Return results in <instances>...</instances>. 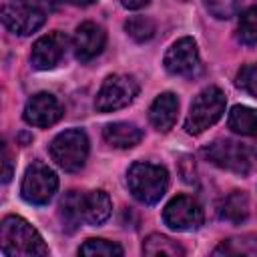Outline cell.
<instances>
[{"mask_svg": "<svg viewBox=\"0 0 257 257\" xmlns=\"http://www.w3.org/2000/svg\"><path fill=\"white\" fill-rule=\"evenodd\" d=\"M203 155L207 161H211L213 165H217L219 169L237 173V175H247L251 169V161H249V151L239 145L237 141L231 139H217L211 145H207L203 149Z\"/></svg>", "mask_w": 257, "mask_h": 257, "instance_id": "ba28073f", "label": "cell"}, {"mask_svg": "<svg viewBox=\"0 0 257 257\" xmlns=\"http://www.w3.org/2000/svg\"><path fill=\"white\" fill-rule=\"evenodd\" d=\"M50 157L60 169L68 173L80 171L88 159L86 133L82 128H68L58 133L50 143Z\"/></svg>", "mask_w": 257, "mask_h": 257, "instance_id": "277c9868", "label": "cell"}, {"mask_svg": "<svg viewBox=\"0 0 257 257\" xmlns=\"http://www.w3.org/2000/svg\"><path fill=\"white\" fill-rule=\"evenodd\" d=\"M82 193L78 191H68L58 205V217L62 223V229L66 233H74L80 227V221H84V211H82Z\"/></svg>", "mask_w": 257, "mask_h": 257, "instance_id": "e0dca14e", "label": "cell"}, {"mask_svg": "<svg viewBox=\"0 0 257 257\" xmlns=\"http://www.w3.org/2000/svg\"><path fill=\"white\" fill-rule=\"evenodd\" d=\"M68 4H72V6H80V8H84V6H90V4H94L96 0H66Z\"/></svg>", "mask_w": 257, "mask_h": 257, "instance_id": "83f0119b", "label": "cell"}, {"mask_svg": "<svg viewBox=\"0 0 257 257\" xmlns=\"http://www.w3.org/2000/svg\"><path fill=\"white\" fill-rule=\"evenodd\" d=\"M104 44H106V32L96 22H82L76 28L74 38H72L74 56L80 62H86V60H92L94 56H98L102 52Z\"/></svg>", "mask_w": 257, "mask_h": 257, "instance_id": "4fadbf2b", "label": "cell"}, {"mask_svg": "<svg viewBox=\"0 0 257 257\" xmlns=\"http://www.w3.org/2000/svg\"><path fill=\"white\" fill-rule=\"evenodd\" d=\"M255 153H257V149H255Z\"/></svg>", "mask_w": 257, "mask_h": 257, "instance_id": "f546056e", "label": "cell"}, {"mask_svg": "<svg viewBox=\"0 0 257 257\" xmlns=\"http://www.w3.org/2000/svg\"><path fill=\"white\" fill-rule=\"evenodd\" d=\"M82 211H84V221L88 225H102L112 213L110 197L102 189L90 191L82 197Z\"/></svg>", "mask_w": 257, "mask_h": 257, "instance_id": "2e32d148", "label": "cell"}, {"mask_svg": "<svg viewBox=\"0 0 257 257\" xmlns=\"http://www.w3.org/2000/svg\"><path fill=\"white\" fill-rule=\"evenodd\" d=\"M219 217L223 221L233 223V225L243 223L249 217V197H247V193H243V191L229 193L219 203Z\"/></svg>", "mask_w": 257, "mask_h": 257, "instance_id": "ac0fdd59", "label": "cell"}, {"mask_svg": "<svg viewBox=\"0 0 257 257\" xmlns=\"http://www.w3.org/2000/svg\"><path fill=\"white\" fill-rule=\"evenodd\" d=\"M122 253L124 251L120 245L106 239H86L78 249V255H88V257H120Z\"/></svg>", "mask_w": 257, "mask_h": 257, "instance_id": "44dd1931", "label": "cell"}, {"mask_svg": "<svg viewBox=\"0 0 257 257\" xmlns=\"http://www.w3.org/2000/svg\"><path fill=\"white\" fill-rule=\"evenodd\" d=\"M227 124L237 135L257 137V110L251 106L235 104L227 116Z\"/></svg>", "mask_w": 257, "mask_h": 257, "instance_id": "d6986e66", "label": "cell"}, {"mask_svg": "<svg viewBox=\"0 0 257 257\" xmlns=\"http://www.w3.org/2000/svg\"><path fill=\"white\" fill-rule=\"evenodd\" d=\"M124 30H126V34H128L133 40H137V42H147V40H151V38L155 36L157 26H155V22H153L151 18H147V16H133V18H128V20L124 22Z\"/></svg>", "mask_w": 257, "mask_h": 257, "instance_id": "7402d4cb", "label": "cell"}, {"mask_svg": "<svg viewBox=\"0 0 257 257\" xmlns=\"http://www.w3.org/2000/svg\"><path fill=\"white\" fill-rule=\"evenodd\" d=\"M143 253L149 257H159V255H167V257H181L185 255V249L173 241L167 235L161 233H153L143 241Z\"/></svg>", "mask_w": 257, "mask_h": 257, "instance_id": "ffe728a7", "label": "cell"}, {"mask_svg": "<svg viewBox=\"0 0 257 257\" xmlns=\"http://www.w3.org/2000/svg\"><path fill=\"white\" fill-rule=\"evenodd\" d=\"M0 18H2V24L12 34H18V36H28V34L36 32L46 22L44 10L28 0L4 2L2 10H0Z\"/></svg>", "mask_w": 257, "mask_h": 257, "instance_id": "52a82bcc", "label": "cell"}, {"mask_svg": "<svg viewBox=\"0 0 257 257\" xmlns=\"http://www.w3.org/2000/svg\"><path fill=\"white\" fill-rule=\"evenodd\" d=\"M225 104H227V98L221 88L217 86L203 88L189 106V114L185 118V131L189 135H201L223 116Z\"/></svg>", "mask_w": 257, "mask_h": 257, "instance_id": "3957f363", "label": "cell"}, {"mask_svg": "<svg viewBox=\"0 0 257 257\" xmlns=\"http://www.w3.org/2000/svg\"><path fill=\"white\" fill-rule=\"evenodd\" d=\"M102 137L114 149H133L143 141V131L133 122H110L102 128Z\"/></svg>", "mask_w": 257, "mask_h": 257, "instance_id": "9a60e30c", "label": "cell"}, {"mask_svg": "<svg viewBox=\"0 0 257 257\" xmlns=\"http://www.w3.org/2000/svg\"><path fill=\"white\" fill-rule=\"evenodd\" d=\"M139 94V82L131 74H110L104 78L100 90L96 92L94 106L98 112H112L128 106Z\"/></svg>", "mask_w": 257, "mask_h": 257, "instance_id": "5b68a950", "label": "cell"}, {"mask_svg": "<svg viewBox=\"0 0 257 257\" xmlns=\"http://www.w3.org/2000/svg\"><path fill=\"white\" fill-rule=\"evenodd\" d=\"M126 185L131 195L143 205H155L163 199L169 187V171L163 165L137 161L126 171Z\"/></svg>", "mask_w": 257, "mask_h": 257, "instance_id": "7a4b0ae2", "label": "cell"}, {"mask_svg": "<svg viewBox=\"0 0 257 257\" xmlns=\"http://www.w3.org/2000/svg\"><path fill=\"white\" fill-rule=\"evenodd\" d=\"M62 114H64L62 104L50 92L32 94L24 106V120L28 124L40 126V128H48V126L56 124L62 118Z\"/></svg>", "mask_w": 257, "mask_h": 257, "instance_id": "8fae6325", "label": "cell"}, {"mask_svg": "<svg viewBox=\"0 0 257 257\" xmlns=\"http://www.w3.org/2000/svg\"><path fill=\"white\" fill-rule=\"evenodd\" d=\"M203 209L197 199L189 195L173 197L163 209V221L173 231H195L203 225Z\"/></svg>", "mask_w": 257, "mask_h": 257, "instance_id": "9c48e42d", "label": "cell"}, {"mask_svg": "<svg viewBox=\"0 0 257 257\" xmlns=\"http://www.w3.org/2000/svg\"><path fill=\"white\" fill-rule=\"evenodd\" d=\"M241 4H243V0H205V8L217 20H229V18H233L239 12Z\"/></svg>", "mask_w": 257, "mask_h": 257, "instance_id": "cb8c5ba5", "label": "cell"}, {"mask_svg": "<svg viewBox=\"0 0 257 257\" xmlns=\"http://www.w3.org/2000/svg\"><path fill=\"white\" fill-rule=\"evenodd\" d=\"M237 86L257 98V64H247L237 74Z\"/></svg>", "mask_w": 257, "mask_h": 257, "instance_id": "d4e9b609", "label": "cell"}, {"mask_svg": "<svg viewBox=\"0 0 257 257\" xmlns=\"http://www.w3.org/2000/svg\"><path fill=\"white\" fill-rule=\"evenodd\" d=\"M177 112H179V98H177V94L161 92L153 100V104L149 108V120H151V124L157 131L167 133L177 122Z\"/></svg>", "mask_w": 257, "mask_h": 257, "instance_id": "5bb4252c", "label": "cell"}, {"mask_svg": "<svg viewBox=\"0 0 257 257\" xmlns=\"http://www.w3.org/2000/svg\"><path fill=\"white\" fill-rule=\"evenodd\" d=\"M56 189H58L56 173L42 161H34L24 173L20 195L30 205H46L54 197Z\"/></svg>", "mask_w": 257, "mask_h": 257, "instance_id": "8992f818", "label": "cell"}, {"mask_svg": "<svg viewBox=\"0 0 257 257\" xmlns=\"http://www.w3.org/2000/svg\"><path fill=\"white\" fill-rule=\"evenodd\" d=\"M40 2H52V0H40Z\"/></svg>", "mask_w": 257, "mask_h": 257, "instance_id": "f1b7e54d", "label": "cell"}, {"mask_svg": "<svg viewBox=\"0 0 257 257\" xmlns=\"http://www.w3.org/2000/svg\"><path fill=\"white\" fill-rule=\"evenodd\" d=\"M10 179H12V161H10V155H8L6 147H4V171H2V181L8 183Z\"/></svg>", "mask_w": 257, "mask_h": 257, "instance_id": "484cf974", "label": "cell"}, {"mask_svg": "<svg viewBox=\"0 0 257 257\" xmlns=\"http://www.w3.org/2000/svg\"><path fill=\"white\" fill-rule=\"evenodd\" d=\"M68 46V38L62 32H50L40 36L34 44H32V52H30V62L36 70H50L54 68L60 58L64 56Z\"/></svg>", "mask_w": 257, "mask_h": 257, "instance_id": "7c38bea8", "label": "cell"}, {"mask_svg": "<svg viewBox=\"0 0 257 257\" xmlns=\"http://www.w3.org/2000/svg\"><path fill=\"white\" fill-rule=\"evenodd\" d=\"M163 64H165L167 72H171L175 76H195L201 70V58H199L197 42L191 36L179 38L167 50Z\"/></svg>", "mask_w": 257, "mask_h": 257, "instance_id": "30bf717a", "label": "cell"}, {"mask_svg": "<svg viewBox=\"0 0 257 257\" xmlns=\"http://www.w3.org/2000/svg\"><path fill=\"white\" fill-rule=\"evenodd\" d=\"M151 0H120V4L128 10H139V8H145Z\"/></svg>", "mask_w": 257, "mask_h": 257, "instance_id": "4316f807", "label": "cell"}, {"mask_svg": "<svg viewBox=\"0 0 257 257\" xmlns=\"http://www.w3.org/2000/svg\"><path fill=\"white\" fill-rule=\"evenodd\" d=\"M0 251L6 257H44L48 247L40 233L22 217L8 215L0 223Z\"/></svg>", "mask_w": 257, "mask_h": 257, "instance_id": "6da1fadb", "label": "cell"}, {"mask_svg": "<svg viewBox=\"0 0 257 257\" xmlns=\"http://www.w3.org/2000/svg\"><path fill=\"white\" fill-rule=\"evenodd\" d=\"M239 40L243 44H257V6L247 8L241 16H239Z\"/></svg>", "mask_w": 257, "mask_h": 257, "instance_id": "603a6c76", "label": "cell"}]
</instances>
